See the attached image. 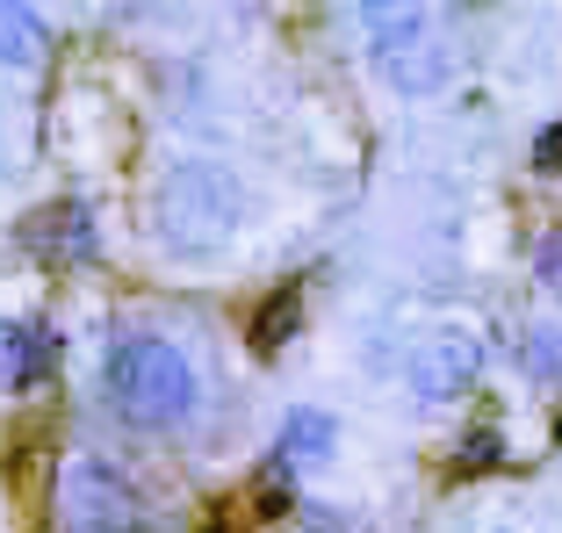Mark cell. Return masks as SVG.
<instances>
[{
	"mask_svg": "<svg viewBox=\"0 0 562 533\" xmlns=\"http://www.w3.org/2000/svg\"><path fill=\"white\" fill-rule=\"evenodd\" d=\"M246 224V188L224 159H173L151 188V231L181 260H210L224 252Z\"/></svg>",
	"mask_w": 562,
	"mask_h": 533,
	"instance_id": "6da1fadb",
	"label": "cell"
},
{
	"mask_svg": "<svg viewBox=\"0 0 562 533\" xmlns=\"http://www.w3.org/2000/svg\"><path fill=\"white\" fill-rule=\"evenodd\" d=\"M101 389L116 404L123 426L137 433H173L195 418V367L173 339L159 332H116L101 353Z\"/></svg>",
	"mask_w": 562,
	"mask_h": 533,
	"instance_id": "7a4b0ae2",
	"label": "cell"
},
{
	"mask_svg": "<svg viewBox=\"0 0 562 533\" xmlns=\"http://www.w3.org/2000/svg\"><path fill=\"white\" fill-rule=\"evenodd\" d=\"M58 512L72 533H151L159 512L109 454H72L58 476Z\"/></svg>",
	"mask_w": 562,
	"mask_h": 533,
	"instance_id": "3957f363",
	"label": "cell"
},
{
	"mask_svg": "<svg viewBox=\"0 0 562 533\" xmlns=\"http://www.w3.org/2000/svg\"><path fill=\"white\" fill-rule=\"evenodd\" d=\"M483 375V332L476 325H462V317H447V325H432L426 339L412 347V361H404V383H412L418 404H454L469 397Z\"/></svg>",
	"mask_w": 562,
	"mask_h": 533,
	"instance_id": "277c9868",
	"label": "cell"
},
{
	"mask_svg": "<svg viewBox=\"0 0 562 533\" xmlns=\"http://www.w3.org/2000/svg\"><path fill=\"white\" fill-rule=\"evenodd\" d=\"M375 72H382L390 87H397L404 101H426V94H440V87L454 80V50H447L440 36H418V44L375 50Z\"/></svg>",
	"mask_w": 562,
	"mask_h": 533,
	"instance_id": "5b68a950",
	"label": "cell"
},
{
	"mask_svg": "<svg viewBox=\"0 0 562 533\" xmlns=\"http://www.w3.org/2000/svg\"><path fill=\"white\" fill-rule=\"evenodd\" d=\"M30 238L36 252H44V260H94V209H87V202H50V209H36L30 217Z\"/></svg>",
	"mask_w": 562,
	"mask_h": 533,
	"instance_id": "8992f818",
	"label": "cell"
},
{
	"mask_svg": "<svg viewBox=\"0 0 562 533\" xmlns=\"http://www.w3.org/2000/svg\"><path fill=\"white\" fill-rule=\"evenodd\" d=\"M331 447H339V426H331V411L303 404V411H289V426H281L274 462H281V468H317V462H331Z\"/></svg>",
	"mask_w": 562,
	"mask_h": 533,
	"instance_id": "52a82bcc",
	"label": "cell"
},
{
	"mask_svg": "<svg viewBox=\"0 0 562 533\" xmlns=\"http://www.w3.org/2000/svg\"><path fill=\"white\" fill-rule=\"evenodd\" d=\"M50 58V22L36 15L30 0H0V66L36 72Z\"/></svg>",
	"mask_w": 562,
	"mask_h": 533,
	"instance_id": "ba28073f",
	"label": "cell"
},
{
	"mask_svg": "<svg viewBox=\"0 0 562 533\" xmlns=\"http://www.w3.org/2000/svg\"><path fill=\"white\" fill-rule=\"evenodd\" d=\"M44 367H50V339L30 332V325H15V317H0V397L30 389Z\"/></svg>",
	"mask_w": 562,
	"mask_h": 533,
	"instance_id": "9c48e42d",
	"label": "cell"
},
{
	"mask_svg": "<svg viewBox=\"0 0 562 533\" xmlns=\"http://www.w3.org/2000/svg\"><path fill=\"white\" fill-rule=\"evenodd\" d=\"M361 30L375 36V50H397V44L432 36V15H426V8H412V0H375V8H361Z\"/></svg>",
	"mask_w": 562,
	"mask_h": 533,
	"instance_id": "30bf717a",
	"label": "cell"
},
{
	"mask_svg": "<svg viewBox=\"0 0 562 533\" xmlns=\"http://www.w3.org/2000/svg\"><path fill=\"white\" fill-rule=\"evenodd\" d=\"M296 325H303V296H296V288H281V296L260 310V325H252V353H281Z\"/></svg>",
	"mask_w": 562,
	"mask_h": 533,
	"instance_id": "8fae6325",
	"label": "cell"
},
{
	"mask_svg": "<svg viewBox=\"0 0 562 533\" xmlns=\"http://www.w3.org/2000/svg\"><path fill=\"white\" fill-rule=\"evenodd\" d=\"M519 367H527L533 383H562V332L555 325H527L519 332Z\"/></svg>",
	"mask_w": 562,
	"mask_h": 533,
	"instance_id": "7c38bea8",
	"label": "cell"
},
{
	"mask_svg": "<svg viewBox=\"0 0 562 533\" xmlns=\"http://www.w3.org/2000/svg\"><path fill=\"white\" fill-rule=\"evenodd\" d=\"M533 274H541V288H555V303H562V231H548L541 246H533Z\"/></svg>",
	"mask_w": 562,
	"mask_h": 533,
	"instance_id": "4fadbf2b",
	"label": "cell"
},
{
	"mask_svg": "<svg viewBox=\"0 0 562 533\" xmlns=\"http://www.w3.org/2000/svg\"><path fill=\"white\" fill-rule=\"evenodd\" d=\"M533 173H562V123H548L533 137Z\"/></svg>",
	"mask_w": 562,
	"mask_h": 533,
	"instance_id": "5bb4252c",
	"label": "cell"
}]
</instances>
